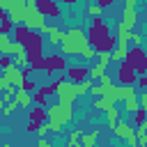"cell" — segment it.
Segmentation results:
<instances>
[{
  "label": "cell",
  "instance_id": "6da1fadb",
  "mask_svg": "<svg viewBox=\"0 0 147 147\" xmlns=\"http://www.w3.org/2000/svg\"><path fill=\"white\" fill-rule=\"evenodd\" d=\"M87 46H90V41H87V32H85L83 28H71V30H67V32L62 34V39H60V51H62V55H80Z\"/></svg>",
  "mask_w": 147,
  "mask_h": 147
},
{
  "label": "cell",
  "instance_id": "7a4b0ae2",
  "mask_svg": "<svg viewBox=\"0 0 147 147\" xmlns=\"http://www.w3.org/2000/svg\"><path fill=\"white\" fill-rule=\"evenodd\" d=\"M110 32H108V28L103 25V21H101V16H96V18H92V28H90V32H87V41H90V46L99 53V51H113L115 48V39L113 37H108Z\"/></svg>",
  "mask_w": 147,
  "mask_h": 147
},
{
  "label": "cell",
  "instance_id": "3957f363",
  "mask_svg": "<svg viewBox=\"0 0 147 147\" xmlns=\"http://www.w3.org/2000/svg\"><path fill=\"white\" fill-rule=\"evenodd\" d=\"M71 117H74V106H67V103H60V101L46 106V119L48 122H55V124L64 126V124L71 122Z\"/></svg>",
  "mask_w": 147,
  "mask_h": 147
},
{
  "label": "cell",
  "instance_id": "277c9868",
  "mask_svg": "<svg viewBox=\"0 0 147 147\" xmlns=\"http://www.w3.org/2000/svg\"><path fill=\"white\" fill-rule=\"evenodd\" d=\"M51 92L57 96V101H60V103L74 106L76 90H74V83H71V80H67V78H57L55 83H51Z\"/></svg>",
  "mask_w": 147,
  "mask_h": 147
},
{
  "label": "cell",
  "instance_id": "5b68a950",
  "mask_svg": "<svg viewBox=\"0 0 147 147\" xmlns=\"http://www.w3.org/2000/svg\"><path fill=\"white\" fill-rule=\"evenodd\" d=\"M113 131H115V136H117V138L126 140V142H129V147H136V131L129 126V122L117 119V122L113 124Z\"/></svg>",
  "mask_w": 147,
  "mask_h": 147
},
{
  "label": "cell",
  "instance_id": "8992f818",
  "mask_svg": "<svg viewBox=\"0 0 147 147\" xmlns=\"http://www.w3.org/2000/svg\"><path fill=\"white\" fill-rule=\"evenodd\" d=\"M136 5H138V0H124L122 23H124L129 30H133V28H136V23H138V11H136Z\"/></svg>",
  "mask_w": 147,
  "mask_h": 147
},
{
  "label": "cell",
  "instance_id": "52a82bcc",
  "mask_svg": "<svg viewBox=\"0 0 147 147\" xmlns=\"http://www.w3.org/2000/svg\"><path fill=\"white\" fill-rule=\"evenodd\" d=\"M126 60H129V64L133 67V71H136V74H145L147 62H145V55H142V46H136L133 51H129Z\"/></svg>",
  "mask_w": 147,
  "mask_h": 147
},
{
  "label": "cell",
  "instance_id": "ba28073f",
  "mask_svg": "<svg viewBox=\"0 0 147 147\" xmlns=\"http://www.w3.org/2000/svg\"><path fill=\"white\" fill-rule=\"evenodd\" d=\"M136 71H133V67L129 64V60H122L119 62V71H117V80H119V85H133L136 83Z\"/></svg>",
  "mask_w": 147,
  "mask_h": 147
},
{
  "label": "cell",
  "instance_id": "9c48e42d",
  "mask_svg": "<svg viewBox=\"0 0 147 147\" xmlns=\"http://www.w3.org/2000/svg\"><path fill=\"white\" fill-rule=\"evenodd\" d=\"M2 76L7 78V83H9V85H14V87H23V80H25V76H23V71H21L18 67H14V64H7V67L2 69Z\"/></svg>",
  "mask_w": 147,
  "mask_h": 147
},
{
  "label": "cell",
  "instance_id": "30bf717a",
  "mask_svg": "<svg viewBox=\"0 0 147 147\" xmlns=\"http://www.w3.org/2000/svg\"><path fill=\"white\" fill-rule=\"evenodd\" d=\"M67 69V62H64V55H55V57H48L44 60V74H55V71H64Z\"/></svg>",
  "mask_w": 147,
  "mask_h": 147
},
{
  "label": "cell",
  "instance_id": "8fae6325",
  "mask_svg": "<svg viewBox=\"0 0 147 147\" xmlns=\"http://www.w3.org/2000/svg\"><path fill=\"white\" fill-rule=\"evenodd\" d=\"M64 78L71 83H80L87 78V67H67L64 69Z\"/></svg>",
  "mask_w": 147,
  "mask_h": 147
},
{
  "label": "cell",
  "instance_id": "7c38bea8",
  "mask_svg": "<svg viewBox=\"0 0 147 147\" xmlns=\"http://www.w3.org/2000/svg\"><path fill=\"white\" fill-rule=\"evenodd\" d=\"M14 101H16L21 108H30V106H32V92H28V90H23V87H16Z\"/></svg>",
  "mask_w": 147,
  "mask_h": 147
},
{
  "label": "cell",
  "instance_id": "4fadbf2b",
  "mask_svg": "<svg viewBox=\"0 0 147 147\" xmlns=\"http://www.w3.org/2000/svg\"><path fill=\"white\" fill-rule=\"evenodd\" d=\"M44 119H46V108H41V106H37V108H32L30 110V122L32 124H44Z\"/></svg>",
  "mask_w": 147,
  "mask_h": 147
},
{
  "label": "cell",
  "instance_id": "5bb4252c",
  "mask_svg": "<svg viewBox=\"0 0 147 147\" xmlns=\"http://www.w3.org/2000/svg\"><path fill=\"white\" fill-rule=\"evenodd\" d=\"M99 133H101L99 129H94L92 133H83V136H80V142H83V147H94V145H96V138H99Z\"/></svg>",
  "mask_w": 147,
  "mask_h": 147
},
{
  "label": "cell",
  "instance_id": "9a60e30c",
  "mask_svg": "<svg viewBox=\"0 0 147 147\" xmlns=\"http://www.w3.org/2000/svg\"><path fill=\"white\" fill-rule=\"evenodd\" d=\"M46 34H48V44H51V46H57L64 32H62L60 28H51V25H48V32H46Z\"/></svg>",
  "mask_w": 147,
  "mask_h": 147
},
{
  "label": "cell",
  "instance_id": "2e32d148",
  "mask_svg": "<svg viewBox=\"0 0 147 147\" xmlns=\"http://www.w3.org/2000/svg\"><path fill=\"white\" fill-rule=\"evenodd\" d=\"M117 119H119V110H117L115 106H108V108H106V122L110 124V129H113V124H115Z\"/></svg>",
  "mask_w": 147,
  "mask_h": 147
},
{
  "label": "cell",
  "instance_id": "e0dca14e",
  "mask_svg": "<svg viewBox=\"0 0 147 147\" xmlns=\"http://www.w3.org/2000/svg\"><path fill=\"white\" fill-rule=\"evenodd\" d=\"M124 106H126V110H131V113H136L140 106H138V96L136 94H129L126 99H124Z\"/></svg>",
  "mask_w": 147,
  "mask_h": 147
},
{
  "label": "cell",
  "instance_id": "ac0fdd59",
  "mask_svg": "<svg viewBox=\"0 0 147 147\" xmlns=\"http://www.w3.org/2000/svg\"><path fill=\"white\" fill-rule=\"evenodd\" d=\"M16 108H18V103H16L14 99H11V101H5V108H2V115H5V117H9V115H11V113H14Z\"/></svg>",
  "mask_w": 147,
  "mask_h": 147
},
{
  "label": "cell",
  "instance_id": "d6986e66",
  "mask_svg": "<svg viewBox=\"0 0 147 147\" xmlns=\"http://www.w3.org/2000/svg\"><path fill=\"white\" fill-rule=\"evenodd\" d=\"M80 131H71V136H69V142H67V147H78L80 145Z\"/></svg>",
  "mask_w": 147,
  "mask_h": 147
},
{
  "label": "cell",
  "instance_id": "ffe728a7",
  "mask_svg": "<svg viewBox=\"0 0 147 147\" xmlns=\"http://www.w3.org/2000/svg\"><path fill=\"white\" fill-rule=\"evenodd\" d=\"M11 30H14V23H11L9 18H2V21H0V32H5V34H11Z\"/></svg>",
  "mask_w": 147,
  "mask_h": 147
},
{
  "label": "cell",
  "instance_id": "44dd1931",
  "mask_svg": "<svg viewBox=\"0 0 147 147\" xmlns=\"http://www.w3.org/2000/svg\"><path fill=\"white\" fill-rule=\"evenodd\" d=\"M108 106H115V103H108V101H106L103 96H99V99L94 101V106H92V108H94V110H106Z\"/></svg>",
  "mask_w": 147,
  "mask_h": 147
},
{
  "label": "cell",
  "instance_id": "7402d4cb",
  "mask_svg": "<svg viewBox=\"0 0 147 147\" xmlns=\"http://www.w3.org/2000/svg\"><path fill=\"white\" fill-rule=\"evenodd\" d=\"M101 11H103V7H99V5H96V2H94V5H90V7H87V14H90V16H92V18H96V16H101Z\"/></svg>",
  "mask_w": 147,
  "mask_h": 147
},
{
  "label": "cell",
  "instance_id": "603a6c76",
  "mask_svg": "<svg viewBox=\"0 0 147 147\" xmlns=\"http://www.w3.org/2000/svg\"><path fill=\"white\" fill-rule=\"evenodd\" d=\"M129 39H131L136 46H142V34H138V32H133V30H131V32H129Z\"/></svg>",
  "mask_w": 147,
  "mask_h": 147
},
{
  "label": "cell",
  "instance_id": "cb8c5ba5",
  "mask_svg": "<svg viewBox=\"0 0 147 147\" xmlns=\"http://www.w3.org/2000/svg\"><path fill=\"white\" fill-rule=\"evenodd\" d=\"M34 87H37V85H34V80H30V78H25V80H23V90H28V92H32Z\"/></svg>",
  "mask_w": 147,
  "mask_h": 147
},
{
  "label": "cell",
  "instance_id": "d4e9b609",
  "mask_svg": "<svg viewBox=\"0 0 147 147\" xmlns=\"http://www.w3.org/2000/svg\"><path fill=\"white\" fill-rule=\"evenodd\" d=\"M140 122H145V110H142V108L136 110V124H140Z\"/></svg>",
  "mask_w": 147,
  "mask_h": 147
},
{
  "label": "cell",
  "instance_id": "484cf974",
  "mask_svg": "<svg viewBox=\"0 0 147 147\" xmlns=\"http://www.w3.org/2000/svg\"><path fill=\"white\" fill-rule=\"evenodd\" d=\"M37 147H53V145H51L46 138H39V140H37Z\"/></svg>",
  "mask_w": 147,
  "mask_h": 147
},
{
  "label": "cell",
  "instance_id": "4316f807",
  "mask_svg": "<svg viewBox=\"0 0 147 147\" xmlns=\"http://www.w3.org/2000/svg\"><path fill=\"white\" fill-rule=\"evenodd\" d=\"M5 87H9V83H7V78H5V76H0V92H2Z\"/></svg>",
  "mask_w": 147,
  "mask_h": 147
},
{
  "label": "cell",
  "instance_id": "83f0119b",
  "mask_svg": "<svg viewBox=\"0 0 147 147\" xmlns=\"http://www.w3.org/2000/svg\"><path fill=\"white\" fill-rule=\"evenodd\" d=\"M113 2H115V0H99L96 5H99V7H108V5H113Z\"/></svg>",
  "mask_w": 147,
  "mask_h": 147
},
{
  "label": "cell",
  "instance_id": "f1b7e54d",
  "mask_svg": "<svg viewBox=\"0 0 147 147\" xmlns=\"http://www.w3.org/2000/svg\"><path fill=\"white\" fill-rule=\"evenodd\" d=\"M2 18H9V16H7V11H5L2 7H0V21H2Z\"/></svg>",
  "mask_w": 147,
  "mask_h": 147
},
{
  "label": "cell",
  "instance_id": "f546056e",
  "mask_svg": "<svg viewBox=\"0 0 147 147\" xmlns=\"http://www.w3.org/2000/svg\"><path fill=\"white\" fill-rule=\"evenodd\" d=\"M2 147H11V145H2Z\"/></svg>",
  "mask_w": 147,
  "mask_h": 147
},
{
  "label": "cell",
  "instance_id": "4dcf8cb0",
  "mask_svg": "<svg viewBox=\"0 0 147 147\" xmlns=\"http://www.w3.org/2000/svg\"><path fill=\"white\" fill-rule=\"evenodd\" d=\"M78 147H83V145H78Z\"/></svg>",
  "mask_w": 147,
  "mask_h": 147
}]
</instances>
